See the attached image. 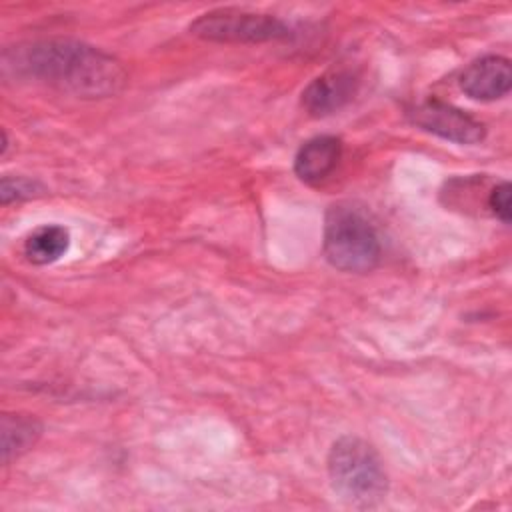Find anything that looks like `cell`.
I'll list each match as a JSON object with an SVG mask.
<instances>
[{
	"instance_id": "3957f363",
	"label": "cell",
	"mask_w": 512,
	"mask_h": 512,
	"mask_svg": "<svg viewBox=\"0 0 512 512\" xmlns=\"http://www.w3.org/2000/svg\"><path fill=\"white\" fill-rule=\"evenodd\" d=\"M322 250L342 272H368L380 260V240L368 218L350 204H334L324 216Z\"/></svg>"
},
{
	"instance_id": "ba28073f",
	"label": "cell",
	"mask_w": 512,
	"mask_h": 512,
	"mask_svg": "<svg viewBox=\"0 0 512 512\" xmlns=\"http://www.w3.org/2000/svg\"><path fill=\"white\" fill-rule=\"evenodd\" d=\"M342 156V140L330 134L306 140L294 156V174L306 184L326 180Z\"/></svg>"
},
{
	"instance_id": "52a82bcc",
	"label": "cell",
	"mask_w": 512,
	"mask_h": 512,
	"mask_svg": "<svg viewBox=\"0 0 512 512\" xmlns=\"http://www.w3.org/2000/svg\"><path fill=\"white\" fill-rule=\"evenodd\" d=\"M356 86L358 80L352 72H326L304 88L302 104L312 116H328L352 100Z\"/></svg>"
},
{
	"instance_id": "6da1fadb",
	"label": "cell",
	"mask_w": 512,
	"mask_h": 512,
	"mask_svg": "<svg viewBox=\"0 0 512 512\" xmlns=\"http://www.w3.org/2000/svg\"><path fill=\"white\" fill-rule=\"evenodd\" d=\"M4 68L80 98L112 96L126 82V72L116 58L66 38L36 40L6 50Z\"/></svg>"
},
{
	"instance_id": "9c48e42d",
	"label": "cell",
	"mask_w": 512,
	"mask_h": 512,
	"mask_svg": "<svg viewBox=\"0 0 512 512\" xmlns=\"http://www.w3.org/2000/svg\"><path fill=\"white\" fill-rule=\"evenodd\" d=\"M42 424L28 414H4L2 416V460L10 464L14 458L26 454L38 442Z\"/></svg>"
},
{
	"instance_id": "7c38bea8",
	"label": "cell",
	"mask_w": 512,
	"mask_h": 512,
	"mask_svg": "<svg viewBox=\"0 0 512 512\" xmlns=\"http://www.w3.org/2000/svg\"><path fill=\"white\" fill-rule=\"evenodd\" d=\"M486 206L492 216H496L502 224H510V182L502 180L494 184L488 192Z\"/></svg>"
},
{
	"instance_id": "8fae6325",
	"label": "cell",
	"mask_w": 512,
	"mask_h": 512,
	"mask_svg": "<svg viewBox=\"0 0 512 512\" xmlns=\"http://www.w3.org/2000/svg\"><path fill=\"white\" fill-rule=\"evenodd\" d=\"M42 186L36 180L24 176H4L0 182V202L6 206L16 200H26L42 194Z\"/></svg>"
},
{
	"instance_id": "30bf717a",
	"label": "cell",
	"mask_w": 512,
	"mask_h": 512,
	"mask_svg": "<svg viewBox=\"0 0 512 512\" xmlns=\"http://www.w3.org/2000/svg\"><path fill=\"white\" fill-rule=\"evenodd\" d=\"M70 234L64 226L46 224L36 228L24 242V254L32 264H52L66 254Z\"/></svg>"
},
{
	"instance_id": "7a4b0ae2",
	"label": "cell",
	"mask_w": 512,
	"mask_h": 512,
	"mask_svg": "<svg viewBox=\"0 0 512 512\" xmlns=\"http://www.w3.org/2000/svg\"><path fill=\"white\" fill-rule=\"evenodd\" d=\"M334 492L352 506H374L388 492V476L376 448L358 436L338 438L328 452Z\"/></svg>"
},
{
	"instance_id": "5b68a950",
	"label": "cell",
	"mask_w": 512,
	"mask_h": 512,
	"mask_svg": "<svg viewBox=\"0 0 512 512\" xmlns=\"http://www.w3.org/2000/svg\"><path fill=\"white\" fill-rule=\"evenodd\" d=\"M408 114L418 128L456 144H478L486 136V128L480 120L436 98L416 104Z\"/></svg>"
},
{
	"instance_id": "277c9868",
	"label": "cell",
	"mask_w": 512,
	"mask_h": 512,
	"mask_svg": "<svg viewBox=\"0 0 512 512\" xmlns=\"http://www.w3.org/2000/svg\"><path fill=\"white\" fill-rule=\"evenodd\" d=\"M190 34L210 42L256 44L290 36V26L274 14L240 8H218L198 16L190 24Z\"/></svg>"
},
{
	"instance_id": "8992f818",
	"label": "cell",
	"mask_w": 512,
	"mask_h": 512,
	"mask_svg": "<svg viewBox=\"0 0 512 512\" xmlns=\"http://www.w3.org/2000/svg\"><path fill=\"white\" fill-rule=\"evenodd\" d=\"M512 86V68L510 60L504 56L488 54L472 64L460 76L462 92L480 102H492L504 98Z\"/></svg>"
}]
</instances>
